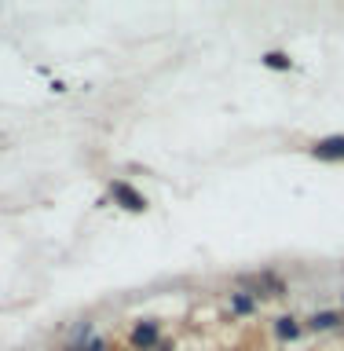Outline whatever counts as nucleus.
<instances>
[{
	"label": "nucleus",
	"instance_id": "1",
	"mask_svg": "<svg viewBox=\"0 0 344 351\" xmlns=\"http://www.w3.org/2000/svg\"><path fill=\"white\" fill-rule=\"evenodd\" d=\"M110 197L125 208V213H147V197H143L132 183L125 180H117V183H110Z\"/></svg>",
	"mask_w": 344,
	"mask_h": 351
},
{
	"label": "nucleus",
	"instance_id": "2",
	"mask_svg": "<svg viewBox=\"0 0 344 351\" xmlns=\"http://www.w3.org/2000/svg\"><path fill=\"white\" fill-rule=\"evenodd\" d=\"M161 329H158V322H139L136 329H132V337H128V344L136 348V351H154L161 344Z\"/></svg>",
	"mask_w": 344,
	"mask_h": 351
},
{
	"label": "nucleus",
	"instance_id": "3",
	"mask_svg": "<svg viewBox=\"0 0 344 351\" xmlns=\"http://www.w3.org/2000/svg\"><path fill=\"white\" fill-rule=\"evenodd\" d=\"M312 158L319 161H344V136H326L312 143Z\"/></svg>",
	"mask_w": 344,
	"mask_h": 351
},
{
	"label": "nucleus",
	"instance_id": "4",
	"mask_svg": "<svg viewBox=\"0 0 344 351\" xmlns=\"http://www.w3.org/2000/svg\"><path fill=\"white\" fill-rule=\"evenodd\" d=\"M308 326H312V329H323V333H326V329H337V326H341V315H337V311H315L312 318H308Z\"/></svg>",
	"mask_w": 344,
	"mask_h": 351
},
{
	"label": "nucleus",
	"instance_id": "5",
	"mask_svg": "<svg viewBox=\"0 0 344 351\" xmlns=\"http://www.w3.org/2000/svg\"><path fill=\"white\" fill-rule=\"evenodd\" d=\"M253 307H257V300H253L249 293H231V311L235 315H249Z\"/></svg>",
	"mask_w": 344,
	"mask_h": 351
},
{
	"label": "nucleus",
	"instance_id": "6",
	"mask_svg": "<svg viewBox=\"0 0 344 351\" xmlns=\"http://www.w3.org/2000/svg\"><path fill=\"white\" fill-rule=\"evenodd\" d=\"M275 333H279L282 340H293L297 333H301V322H297V318H279V322H275Z\"/></svg>",
	"mask_w": 344,
	"mask_h": 351
},
{
	"label": "nucleus",
	"instance_id": "7",
	"mask_svg": "<svg viewBox=\"0 0 344 351\" xmlns=\"http://www.w3.org/2000/svg\"><path fill=\"white\" fill-rule=\"evenodd\" d=\"M264 66H268V70H290L293 59L286 51H268V55H264Z\"/></svg>",
	"mask_w": 344,
	"mask_h": 351
},
{
	"label": "nucleus",
	"instance_id": "8",
	"mask_svg": "<svg viewBox=\"0 0 344 351\" xmlns=\"http://www.w3.org/2000/svg\"><path fill=\"white\" fill-rule=\"evenodd\" d=\"M84 351H106V340L92 337V340H88V348H84Z\"/></svg>",
	"mask_w": 344,
	"mask_h": 351
},
{
	"label": "nucleus",
	"instance_id": "9",
	"mask_svg": "<svg viewBox=\"0 0 344 351\" xmlns=\"http://www.w3.org/2000/svg\"><path fill=\"white\" fill-rule=\"evenodd\" d=\"M154 351H176L172 344H158V348H154Z\"/></svg>",
	"mask_w": 344,
	"mask_h": 351
}]
</instances>
